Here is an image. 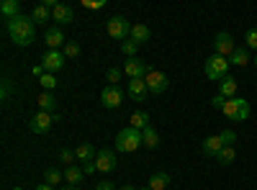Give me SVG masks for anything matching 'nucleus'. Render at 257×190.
Instances as JSON below:
<instances>
[{
    "label": "nucleus",
    "instance_id": "obj_44",
    "mask_svg": "<svg viewBox=\"0 0 257 190\" xmlns=\"http://www.w3.org/2000/svg\"><path fill=\"white\" fill-rule=\"evenodd\" d=\"M139 190H152V187H139Z\"/></svg>",
    "mask_w": 257,
    "mask_h": 190
},
{
    "label": "nucleus",
    "instance_id": "obj_29",
    "mask_svg": "<svg viewBox=\"0 0 257 190\" xmlns=\"http://www.w3.org/2000/svg\"><path fill=\"white\" fill-rule=\"evenodd\" d=\"M216 159H219V164H231L234 159H237V149H234V144L231 146H224V149L216 154Z\"/></svg>",
    "mask_w": 257,
    "mask_h": 190
},
{
    "label": "nucleus",
    "instance_id": "obj_22",
    "mask_svg": "<svg viewBox=\"0 0 257 190\" xmlns=\"http://www.w3.org/2000/svg\"><path fill=\"white\" fill-rule=\"evenodd\" d=\"M82 177H85V170H82V167H77V164L64 167V180H67L70 185H80Z\"/></svg>",
    "mask_w": 257,
    "mask_h": 190
},
{
    "label": "nucleus",
    "instance_id": "obj_34",
    "mask_svg": "<svg viewBox=\"0 0 257 190\" xmlns=\"http://www.w3.org/2000/svg\"><path fill=\"white\" fill-rule=\"evenodd\" d=\"M62 52H64V57H77V54H80V44H75V41H67V44L62 47Z\"/></svg>",
    "mask_w": 257,
    "mask_h": 190
},
{
    "label": "nucleus",
    "instance_id": "obj_16",
    "mask_svg": "<svg viewBox=\"0 0 257 190\" xmlns=\"http://www.w3.org/2000/svg\"><path fill=\"white\" fill-rule=\"evenodd\" d=\"M75 157H77V162H82V164H90V162H95L98 152H95V146H93V144L82 141V144H77V149H75Z\"/></svg>",
    "mask_w": 257,
    "mask_h": 190
},
{
    "label": "nucleus",
    "instance_id": "obj_11",
    "mask_svg": "<svg viewBox=\"0 0 257 190\" xmlns=\"http://www.w3.org/2000/svg\"><path fill=\"white\" fill-rule=\"evenodd\" d=\"M234 49H237V44H234V39H231V34H226V31H219L216 34V39H213V52H216L219 57H231L234 54Z\"/></svg>",
    "mask_w": 257,
    "mask_h": 190
},
{
    "label": "nucleus",
    "instance_id": "obj_15",
    "mask_svg": "<svg viewBox=\"0 0 257 190\" xmlns=\"http://www.w3.org/2000/svg\"><path fill=\"white\" fill-rule=\"evenodd\" d=\"M126 93L132 95L137 103H142V100L147 98L149 88H147V82H144V80H128V82H126Z\"/></svg>",
    "mask_w": 257,
    "mask_h": 190
},
{
    "label": "nucleus",
    "instance_id": "obj_18",
    "mask_svg": "<svg viewBox=\"0 0 257 190\" xmlns=\"http://www.w3.org/2000/svg\"><path fill=\"white\" fill-rule=\"evenodd\" d=\"M237 88H239L237 80H234L231 75H226V77L219 82V95H224L226 100H229V98H237Z\"/></svg>",
    "mask_w": 257,
    "mask_h": 190
},
{
    "label": "nucleus",
    "instance_id": "obj_28",
    "mask_svg": "<svg viewBox=\"0 0 257 190\" xmlns=\"http://www.w3.org/2000/svg\"><path fill=\"white\" fill-rule=\"evenodd\" d=\"M64 180V172L59 170V167H47L44 170V182L47 185H59Z\"/></svg>",
    "mask_w": 257,
    "mask_h": 190
},
{
    "label": "nucleus",
    "instance_id": "obj_14",
    "mask_svg": "<svg viewBox=\"0 0 257 190\" xmlns=\"http://www.w3.org/2000/svg\"><path fill=\"white\" fill-rule=\"evenodd\" d=\"M52 21H57L59 26H64V24H72V21H75V11H72V6H67V3H59L57 8H52Z\"/></svg>",
    "mask_w": 257,
    "mask_h": 190
},
{
    "label": "nucleus",
    "instance_id": "obj_6",
    "mask_svg": "<svg viewBox=\"0 0 257 190\" xmlns=\"http://www.w3.org/2000/svg\"><path fill=\"white\" fill-rule=\"evenodd\" d=\"M105 31H108L111 39L123 41L126 36H132V24H128L123 16H111V18H108V24H105Z\"/></svg>",
    "mask_w": 257,
    "mask_h": 190
},
{
    "label": "nucleus",
    "instance_id": "obj_23",
    "mask_svg": "<svg viewBox=\"0 0 257 190\" xmlns=\"http://www.w3.org/2000/svg\"><path fill=\"white\" fill-rule=\"evenodd\" d=\"M149 36H152L149 26H144V24H134L132 26V41H137V44H147Z\"/></svg>",
    "mask_w": 257,
    "mask_h": 190
},
{
    "label": "nucleus",
    "instance_id": "obj_35",
    "mask_svg": "<svg viewBox=\"0 0 257 190\" xmlns=\"http://www.w3.org/2000/svg\"><path fill=\"white\" fill-rule=\"evenodd\" d=\"M244 41H247V49H257V29H249Z\"/></svg>",
    "mask_w": 257,
    "mask_h": 190
},
{
    "label": "nucleus",
    "instance_id": "obj_9",
    "mask_svg": "<svg viewBox=\"0 0 257 190\" xmlns=\"http://www.w3.org/2000/svg\"><path fill=\"white\" fill-rule=\"evenodd\" d=\"M64 62H67V57H64L62 49H49L44 57H41V67H44L47 72H52V75H57L64 67Z\"/></svg>",
    "mask_w": 257,
    "mask_h": 190
},
{
    "label": "nucleus",
    "instance_id": "obj_10",
    "mask_svg": "<svg viewBox=\"0 0 257 190\" xmlns=\"http://www.w3.org/2000/svg\"><path fill=\"white\" fill-rule=\"evenodd\" d=\"M100 103H103V108H108V111L118 108V105L123 103V90L118 85H105L100 90Z\"/></svg>",
    "mask_w": 257,
    "mask_h": 190
},
{
    "label": "nucleus",
    "instance_id": "obj_13",
    "mask_svg": "<svg viewBox=\"0 0 257 190\" xmlns=\"http://www.w3.org/2000/svg\"><path fill=\"white\" fill-rule=\"evenodd\" d=\"M113 167H116V154H113V149H100L98 157H95V170L111 172Z\"/></svg>",
    "mask_w": 257,
    "mask_h": 190
},
{
    "label": "nucleus",
    "instance_id": "obj_38",
    "mask_svg": "<svg viewBox=\"0 0 257 190\" xmlns=\"http://www.w3.org/2000/svg\"><path fill=\"white\" fill-rule=\"evenodd\" d=\"M95 190H118V187H116L111 180H100V182L95 185Z\"/></svg>",
    "mask_w": 257,
    "mask_h": 190
},
{
    "label": "nucleus",
    "instance_id": "obj_42",
    "mask_svg": "<svg viewBox=\"0 0 257 190\" xmlns=\"http://www.w3.org/2000/svg\"><path fill=\"white\" fill-rule=\"evenodd\" d=\"M118 190H139V187H134V185H121Z\"/></svg>",
    "mask_w": 257,
    "mask_h": 190
},
{
    "label": "nucleus",
    "instance_id": "obj_45",
    "mask_svg": "<svg viewBox=\"0 0 257 190\" xmlns=\"http://www.w3.org/2000/svg\"><path fill=\"white\" fill-rule=\"evenodd\" d=\"M13 190H24V187H13Z\"/></svg>",
    "mask_w": 257,
    "mask_h": 190
},
{
    "label": "nucleus",
    "instance_id": "obj_41",
    "mask_svg": "<svg viewBox=\"0 0 257 190\" xmlns=\"http://www.w3.org/2000/svg\"><path fill=\"white\" fill-rule=\"evenodd\" d=\"M34 190H54V187H52V185H47V182H44V185H36V187H34Z\"/></svg>",
    "mask_w": 257,
    "mask_h": 190
},
{
    "label": "nucleus",
    "instance_id": "obj_46",
    "mask_svg": "<svg viewBox=\"0 0 257 190\" xmlns=\"http://www.w3.org/2000/svg\"><path fill=\"white\" fill-rule=\"evenodd\" d=\"M254 67H257V59H254Z\"/></svg>",
    "mask_w": 257,
    "mask_h": 190
},
{
    "label": "nucleus",
    "instance_id": "obj_36",
    "mask_svg": "<svg viewBox=\"0 0 257 190\" xmlns=\"http://www.w3.org/2000/svg\"><path fill=\"white\" fill-rule=\"evenodd\" d=\"M224 103H226V98H224V95H213V98H211V108L221 111V108H224Z\"/></svg>",
    "mask_w": 257,
    "mask_h": 190
},
{
    "label": "nucleus",
    "instance_id": "obj_39",
    "mask_svg": "<svg viewBox=\"0 0 257 190\" xmlns=\"http://www.w3.org/2000/svg\"><path fill=\"white\" fill-rule=\"evenodd\" d=\"M8 95H11V80H3V90H0V98L8 100Z\"/></svg>",
    "mask_w": 257,
    "mask_h": 190
},
{
    "label": "nucleus",
    "instance_id": "obj_4",
    "mask_svg": "<svg viewBox=\"0 0 257 190\" xmlns=\"http://www.w3.org/2000/svg\"><path fill=\"white\" fill-rule=\"evenodd\" d=\"M221 113H224L229 121H234V123H242V121L249 118V103H247L244 98H229V100L224 103Z\"/></svg>",
    "mask_w": 257,
    "mask_h": 190
},
{
    "label": "nucleus",
    "instance_id": "obj_43",
    "mask_svg": "<svg viewBox=\"0 0 257 190\" xmlns=\"http://www.w3.org/2000/svg\"><path fill=\"white\" fill-rule=\"evenodd\" d=\"M59 190H80L77 185H64V187H59Z\"/></svg>",
    "mask_w": 257,
    "mask_h": 190
},
{
    "label": "nucleus",
    "instance_id": "obj_12",
    "mask_svg": "<svg viewBox=\"0 0 257 190\" xmlns=\"http://www.w3.org/2000/svg\"><path fill=\"white\" fill-rule=\"evenodd\" d=\"M144 82H147L149 93H155V95L165 93V90H167V85H170L167 75H165V72H160V70H152V72H149V75L144 77Z\"/></svg>",
    "mask_w": 257,
    "mask_h": 190
},
{
    "label": "nucleus",
    "instance_id": "obj_19",
    "mask_svg": "<svg viewBox=\"0 0 257 190\" xmlns=\"http://www.w3.org/2000/svg\"><path fill=\"white\" fill-rule=\"evenodd\" d=\"M36 105H39V111H47V113H57V98H54V93H41L39 98H36Z\"/></svg>",
    "mask_w": 257,
    "mask_h": 190
},
{
    "label": "nucleus",
    "instance_id": "obj_3",
    "mask_svg": "<svg viewBox=\"0 0 257 190\" xmlns=\"http://www.w3.org/2000/svg\"><path fill=\"white\" fill-rule=\"evenodd\" d=\"M139 144H144V141H142V131H137L134 126H126V129H121V131L116 134V149L123 152V154L137 152Z\"/></svg>",
    "mask_w": 257,
    "mask_h": 190
},
{
    "label": "nucleus",
    "instance_id": "obj_2",
    "mask_svg": "<svg viewBox=\"0 0 257 190\" xmlns=\"http://www.w3.org/2000/svg\"><path fill=\"white\" fill-rule=\"evenodd\" d=\"M234 141H237V134L229 131V129H224L221 134H213V136H208V139L201 141V154H203V157H216L224 146H231Z\"/></svg>",
    "mask_w": 257,
    "mask_h": 190
},
{
    "label": "nucleus",
    "instance_id": "obj_30",
    "mask_svg": "<svg viewBox=\"0 0 257 190\" xmlns=\"http://www.w3.org/2000/svg\"><path fill=\"white\" fill-rule=\"evenodd\" d=\"M39 85H41V88H44L47 93H52V90H54V88L59 85V82H57V75H52V72H47L44 77H41V80H39Z\"/></svg>",
    "mask_w": 257,
    "mask_h": 190
},
{
    "label": "nucleus",
    "instance_id": "obj_31",
    "mask_svg": "<svg viewBox=\"0 0 257 190\" xmlns=\"http://www.w3.org/2000/svg\"><path fill=\"white\" fill-rule=\"evenodd\" d=\"M75 149H67V146H64V149H59V162L64 164V167H70V164H75Z\"/></svg>",
    "mask_w": 257,
    "mask_h": 190
},
{
    "label": "nucleus",
    "instance_id": "obj_20",
    "mask_svg": "<svg viewBox=\"0 0 257 190\" xmlns=\"http://www.w3.org/2000/svg\"><path fill=\"white\" fill-rule=\"evenodd\" d=\"M142 141H144L147 149H157L160 146V134H157L155 126H147V129L142 131Z\"/></svg>",
    "mask_w": 257,
    "mask_h": 190
},
{
    "label": "nucleus",
    "instance_id": "obj_5",
    "mask_svg": "<svg viewBox=\"0 0 257 190\" xmlns=\"http://www.w3.org/2000/svg\"><path fill=\"white\" fill-rule=\"evenodd\" d=\"M203 72H206L208 80L221 82V80L226 77V72H229V59H226V57H219V54L208 57V59L203 62Z\"/></svg>",
    "mask_w": 257,
    "mask_h": 190
},
{
    "label": "nucleus",
    "instance_id": "obj_40",
    "mask_svg": "<svg viewBox=\"0 0 257 190\" xmlns=\"http://www.w3.org/2000/svg\"><path fill=\"white\" fill-rule=\"evenodd\" d=\"M31 75H34L36 80H41V77H44V75H47V70H44V67H41V65H36V67L31 70Z\"/></svg>",
    "mask_w": 257,
    "mask_h": 190
},
{
    "label": "nucleus",
    "instance_id": "obj_7",
    "mask_svg": "<svg viewBox=\"0 0 257 190\" xmlns=\"http://www.w3.org/2000/svg\"><path fill=\"white\" fill-rule=\"evenodd\" d=\"M59 121V113H47V111H36V116L31 118L29 129L34 134H49L52 131V123Z\"/></svg>",
    "mask_w": 257,
    "mask_h": 190
},
{
    "label": "nucleus",
    "instance_id": "obj_26",
    "mask_svg": "<svg viewBox=\"0 0 257 190\" xmlns=\"http://www.w3.org/2000/svg\"><path fill=\"white\" fill-rule=\"evenodd\" d=\"M0 13H3V16L11 21V18L21 16V3H18V0H3V6H0Z\"/></svg>",
    "mask_w": 257,
    "mask_h": 190
},
{
    "label": "nucleus",
    "instance_id": "obj_17",
    "mask_svg": "<svg viewBox=\"0 0 257 190\" xmlns=\"http://www.w3.org/2000/svg\"><path fill=\"white\" fill-rule=\"evenodd\" d=\"M44 41H47V47H49V49H59V47L67 44V41H64V34H62V29H59V26H52V29L44 34Z\"/></svg>",
    "mask_w": 257,
    "mask_h": 190
},
{
    "label": "nucleus",
    "instance_id": "obj_33",
    "mask_svg": "<svg viewBox=\"0 0 257 190\" xmlns=\"http://www.w3.org/2000/svg\"><path fill=\"white\" fill-rule=\"evenodd\" d=\"M121 77H123V70H118V67H111L108 72H105V80H108V85H118Z\"/></svg>",
    "mask_w": 257,
    "mask_h": 190
},
{
    "label": "nucleus",
    "instance_id": "obj_1",
    "mask_svg": "<svg viewBox=\"0 0 257 190\" xmlns=\"http://www.w3.org/2000/svg\"><path fill=\"white\" fill-rule=\"evenodd\" d=\"M6 29H8V36L13 39L16 47H31L36 41V26H34L31 16L21 13V16L6 21Z\"/></svg>",
    "mask_w": 257,
    "mask_h": 190
},
{
    "label": "nucleus",
    "instance_id": "obj_27",
    "mask_svg": "<svg viewBox=\"0 0 257 190\" xmlns=\"http://www.w3.org/2000/svg\"><path fill=\"white\" fill-rule=\"evenodd\" d=\"M170 185V175L167 172H155L152 177H149V185L147 187H152V190H165Z\"/></svg>",
    "mask_w": 257,
    "mask_h": 190
},
{
    "label": "nucleus",
    "instance_id": "obj_37",
    "mask_svg": "<svg viewBox=\"0 0 257 190\" xmlns=\"http://www.w3.org/2000/svg\"><path fill=\"white\" fill-rule=\"evenodd\" d=\"M82 6H85V8H93V11H100L105 3H103V0H85Z\"/></svg>",
    "mask_w": 257,
    "mask_h": 190
},
{
    "label": "nucleus",
    "instance_id": "obj_21",
    "mask_svg": "<svg viewBox=\"0 0 257 190\" xmlns=\"http://www.w3.org/2000/svg\"><path fill=\"white\" fill-rule=\"evenodd\" d=\"M229 65L247 67V65H249V49H247V47H237V49H234V54L229 57Z\"/></svg>",
    "mask_w": 257,
    "mask_h": 190
},
{
    "label": "nucleus",
    "instance_id": "obj_32",
    "mask_svg": "<svg viewBox=\"0 0 257 190\" xmlns=\"http://www.w3.org/2000/svg\"><path fill=\"white\" fill-rule=\"evenodd\" d=\"M137 49H139L137 41H132V39H128V41H121V52L126 54V59H132V57L137 54Z\"/></svg>",
    "mask_w": 257,
    "mask_h": 190
},
{
    "label": "nucleus",
    "instance_id": "obj_8",
    "mask_svg": "<svg viewBox=\"0 0 257 190\" xmlns=\"http://www.w3.org/2000/svg\"><path fill=\"white\" fill-rule=\"evenodd\" d=\"M149 72H152L149 62H144L139 57H132V59L123 62V75H128V80H144Z\"/></svg>",
    "mask_w": 257,
    "mask_h": 190
},
{
    "label": "nucleus",
    "instance_id": "obj_25",
    "mask_svg": "<svg viewBox=\"0 0 257 190\" xmlns=\"http://www.w3.org/2000/svg\"><path fill=\"white\" fill-rule=\"evenodd\" d=\"M49 18H52V8H49V6H44V3L34 6V11H31V21H36V24H44V21H49Z\"/></svg>",
    "mask_w": 257,
    "mask_h": 190
},
{
    "label": "nucleus",
    "instance_id": "obj_24",
    "mask_svg": "<svg viewBox=\"0 0 257 190\" xmlns=\"http://www.w3.org/2000/svg\"><path fill=\"white\" fill-rule=\"evenodd\" d=\"M128 126H134L137 131H144L147 126H149V113H144V111H134L132 118H128Z\"/></svg>",
    "mask_w": 257,
    "mask_h": 190
}]
</instances>
